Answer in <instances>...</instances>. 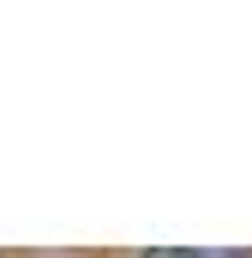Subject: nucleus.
I'll return each instance as SVG.
<instances>
[{"label":"nucleus","mask_w":252,"mask_h":258,"mask_svg":"<svg viewBox=\"0 0 252 258\" xmlns=\"http://www.w3.org/2000/svg\"><path fill=\"white\" fill-rule=\"evenodd\" d=\"M144 258H252V252H204V246H150Z\"/></svg>","instance_id":"f257e3e1"}]
</instances>
